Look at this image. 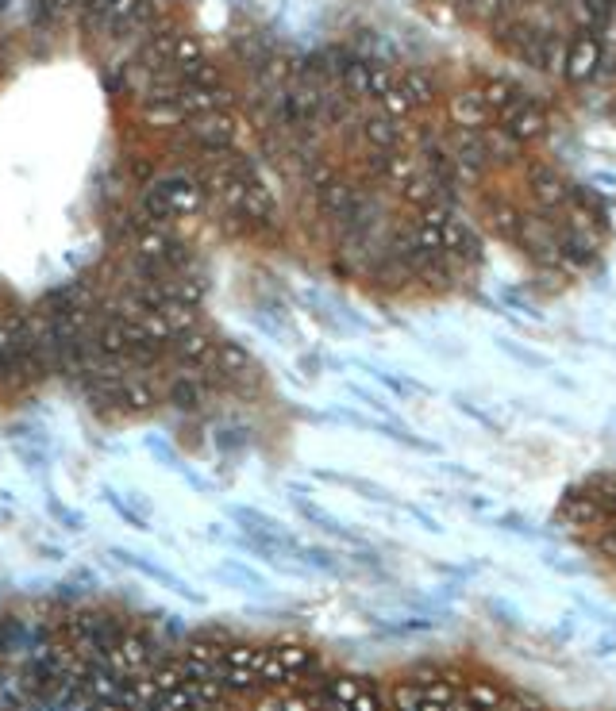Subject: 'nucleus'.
<instances>
[{
    "mask_svg": "<svg viewBox=\"0 0 616 711\" xmlns=\"http://www.w3.org/2000/svg\"><path fill=\"white\" fill-rule=\"evenodd\" d=\"M424 685V680H420ZM290 692H262L251 711H397L390 696H382L370 680L347 673H324L300 650H290ZM458 692L455 677L424 685V700L412 711H447V700Z\"/></svg>",
    "mask_w": 616,
    "mask_h": 711,
    "instance_id": "obj_1",
    "label": "nucleus"
},
{
    "mask_svg": "<svg viewBox=\"0 0 616 711\" xmlns=\"http://www.w3.org/2000/svg\"><path fill=\"white\" fill-rule=\"evenodd\" d=\"M517 246L543 269H563V251H558V231H555V215L543 212H524L520 220V235Z\"/></svg>",
    "mask_w": 616,
    "mask_h": 711,
    "instance_id": "obj_2",
    "label": "nucleus"
},
{
    "mask_svg": "<svg viewBox=\"0 0 616 711\" xmlns=\"http://www.w3.org/2000/svg\"><path fill=\"white\" fill-rule=\"evenodd\" d=\"M443 147H447L463 185L482 181V173L490 169V158H485V147H482V132H451V135H443Z\"/></svg>",
    "mask_w": 616,
    "mask_h": 711,
    "instance_id": "obj_3",
    "label": "nucleus"
},
{
    "mask_svg": "<svg viewBox=\"0 0 616 711\" xmlns=\"http://www.w3.org/2000/svg\"><path fill=\"white\" fill-rule=\"evenodd\" d=\"M524 185H528V196H532L536 212H543V215H558L570 205V185L563 181V173L551 166H528Z\"/></svg>",
    "mask_w": 616,
    "mask_h": 711,
    "instance_id": "obj_4",
    "label": "nucleus"
},
{
    "mask_svg": "<svg viewBox=\"0 0 616 711\" xmlns=\"http://www.w3.org/2000/svg\"><path fill=\"white\" fill-rule=\"evenodd\" d=\"M601 54H605V47H601V39L593 32H575L566 39V74H563V81L590 85L601 74Z\"/></svg>",
    "mask_w": 616,
    "mask_h": 711,
    "instance_id": "obj_5",
    "label": "nucleus"
},
{
    "mask_svg": "<svg viewBox=\"0 0 616 711\" xmlns=\"http://www.w3.org/2000/svg\"><path fill=\"white\" fill-rule=\"evenodd\" d=\"M447 120L455 132H485L490 123H497V112L482 96V89H458L447 100Z\"/></svg>",
    "mask_w": 616,
    "mask_h": 711,
    "instance_id": "obj_6",
    "label": "nucleus"
},
{
    "mask_svg": "<svg viewBox=\"0 0 616 711\" xmlns=\"http://www.w3.org/2000/svg\"><path fill=\"white\" fill-rule=\"evenodd\" d=\"M439 246H443V254H447L455 266H470V262H478L482 251H485L482 235H478V231L463 220V215H455V220L439 231Z\"/></svg>",
    "mask_w": 616,
    "mask_h": 711,
    "instance_id": "obj_7",
    "label": "nucleus"
},
{
    "mask_svg": "<svg viewBox=\"0 0 616 711\" xmlns=\"http://www.w3.org/2000/svg\"><path fill=\"white\" fill-rule=\"evenodd\" d=\"M566 39H570V35H563V32H555V35H536L532 47L520 54V62H528L532 69H539V74L563 81V74H566Z\"/></svg>",
    "mask_w": 616,
    "mask_h": 711,
    "instance_id": "obj_8",
    "label": "nucleus"
},
{
    "mask_svg": "<svg viewBox=\"0 0 616 711\" xmlns=\"http://www.w3.org/2000/svg\"><path fill=\"white\" fill-rule=\"evenodd\" d=\"M501 127H509L512 135H517V142H536L543 132H547V112H543L532 96L520 100V105H512L497 115Z\"/></svg>",
    "mask_w": 616,
    "mask_h": 711,
    "instance_id": "obj_9",
    "label": "nucleus"
},
{
    "mask_svg": "<svg viewBox=\"0 0 616 711\" xmlns=\"http://www.w3.org/2000/svg\"><path fill=\"white\" fill-rule=\"evenodd\" d=\"M520 220H524V212L512 205V200H505V196H485L482 200V227L490 231V235L517 242Z\"/></svg>",
    "mask_w": 616,
    "mask_h": 711,
    "instance_id": "obj_10",
    "label": "nucleus"
},
{
    "mask_svg": "<svg viewBox=\"0 0 616 711\" xmlns=\"http://www.w3.org/2000/svg\"><path fill=\"white\" fill-rule=\"evenodd\" d=\"M363 139L370 142V150H400L405 147V127L390 112H370L363 120Z\"/></svg>",
    "mask_w": 616,
    "mask_h": 711,
    "instance_id": "obj_11",
    "label": "nucleus"
},
{
    "mask_svg": "<svg viewBox=\"0 0 616 711\" xmlns=\"http://www.w3.org/2000/svg\"><path fill=\"white\" fill-rule=\"evenodd\" d=\"M482 147H485L490 166H512V162H520V154H524V142H517V135H512L509 127H501V123L485 127V132H482Z\"/></svg>",
    "mask_w": 616,
    "mask_h": 711,
    "instance_id": "obj_12",
    "label": "nucleus"
},
{
    "mask_svg": "<svg viewBox=\"0 0 616 711\" xmlns=\"http://www.w3.org/2000/svg\"><path fill=\"white\" fill-rule=\"evenodd\" d=\"M558 512H563V519L566 524H575V527H597V524H605V512H601V504L590 497V492H570V497L558 504Z\"/></svg>",
    "mask_w": 616,
    "mask_h": 711,
    "instance_id": "obj_13",
    "label": "nucleus"
},
{
    "mask_svg": "<svg viewBox=\"0 0 616 711\" xmlns=\"http://www.w3.org/2000/svg\"><path fill=\"white\" fill-rule=\"evenodd\" d=\"M478 89H482L485 100H490V108H493L497 115L505 112V108H512V105H520V100H528V93H524L512 77H485Z\"/></svg>",
    "mask_w": 616,
    "mask_h": 711,
    "instance_id": "obj_14",
    "label": "nucleus"
},
{
    "mask_svg": "<svg viewBox=\"0 0 616 711\" xmlns=\"http://www.w3.org/2000/svg\"><path fill=\"white\" fill-rule=\"evenodd\" d=\"M397 196L405 200V205H409L412 212H417V208L432 205V200L439 196V181H436V178H432V173H428V169H417V173H412V178H409L405 185L397 188Z\"/></svg>",
    "mask_w": 616,
    "mask_h": 711,
    "instance_id": "obj_15",
    "label": "nucleus"
},
{
    "mask_svg": "<svg viewBox=\"0 0 616 711\" xmlns=\"http://www.w3.org/2000/svg\"><path fill=\"white\" fill-rule=\"evenodd\" d=\"M582 492H590V497L601 504L605 519L616 515V473H593V477H585Z\"/></svg>",
    "mask_w": 616,
    "mask_h": 711,
    "instance_id": "obj_16",
    "label": "nucleus"
},
{
    "mask_svg": "<svg viewBox=\"0 0 616 711\" xmlns=\"http://www.w3.org/2000/svg\"><path fill=\"white\" fill-rule=\"evenodd\" d=\"M400 89L409 93V100L412 105H420V108H428L436 100V77L428 74V69H409L405 77H400Z\"/></svg>",
    "mask_w": 616,
    "mask_h": 711,
    "instance_id": "obj_17",
    "label": "nucleus"
},
{
    "mask_svg": "<svg viewBox=\"0 0 616 711\" xmlns=\"http://www.w3.org/2000/svg\"><path fill=\"white\" fill-rule=\"evenodd\" d=\"M412 108H417V105H412V100H409V93L400 89V81L393 85L390 93L382 96V112H390L393 120H405V115H412Z\"/></svg>",
    "mask_w": 616,
    "mask_h": 711,
    "instance_id": "obj_18",
    "label": "nucleus"
},
{
    "mask_svg": "<svg viewBox=\"0 0 616 711\" xmlns=\"http://www.w3.org/2000/svg\"><path fill=\"white\" fill-rule=\"evenodd\" d=\"M597 39H601V47H609V50H616V8L609 12L605 20H601V27L593 32Z\"/></svg>",
    "mask_w": 616,
    "mask_h": 711,
    "instance_id": "obj_19",
    "label": "nucleus"
},
{
    "mask_svg": "<svg viewBox=\"0 0 616 711\" xmlns=\"http://www.w3.org/2000/svg\"><path fill=\"white\" fill-rule=\"evenodd\" d=\"M455 5L463 8V12H470V8H474V0H455Z\"/></svg>",
    "mask_w": 616,
    "mask_h": 711,
    "instance_id": "obj_20",
    "label": "nucleus"
}]
</instances>
